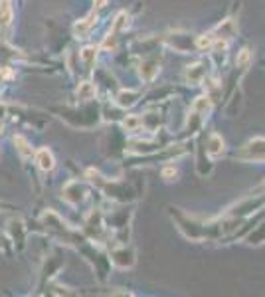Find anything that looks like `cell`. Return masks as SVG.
I'll use <instances>...</instances> for the list:
<instances>
[{
    "mask_svg": "<svg viewBox=\"0 0 265 297\" xmlns=\"http://www.w3.org/2000/svg\"><path fill=\"white\" fill-rule=\"evenodd\" d=\"M235 159L248 163H265V139L255 137L235 153Z\"/></svg>",
    "mask_w": 265,
    "mask_h": 297,
    "instance_id": "1",
    "label": "cell"
},
{
    "mask_svg": "<svg viewBox=\"0 0 265 297\" xmlns=\"http://www.w3.org/2000/svg\"><path fill=\"white\" fill-rule=\"evenodd\" d=\"M127 26H129V14L127 12H119L115 20H113V26H111V32L113 34H121L127 30Z\"/></svg>",
    "mask_w": 265,
    "mask_h": 297,
    "instance_id": "18",
    "label": "cell"
},
{
    "mask_svg": "<svg viewBox=\"0 0 265 297\" xmlns=\"http://www.w3.org/2000/svg\"><path fill=\"white\" fill-rule=\"evenodd\" d=\"M214 36H216V40H230V38H233L235 34H238V26H235V20H226V22H222L216 30H212Z\"/></svg>",
    "mask_w": 265,
    "mask_h": 297,
    "instance_id": "8",
    "label": "cell"
},
{
    "mask_svg": "<svg viewBox=\"0 0 265 297\" xmlns=\"http://www.w3.org/2000/svg\"><path fill=\"white\" fill-rule=\"evenodd\" d=\"M121 125H123V129L127 133H139L142 127V119L139 115H127L123 121H121Z\"/></svg>",
    "mask_w": 265,
    "mask_h": 297,
    "instance_id": "16",
    "label": "cell"
},
{
    "mask_svg": "<svg viewBox=\"0 0 265 297\" xmlns=\"http://www.w3.org/2000/svg\"><path fill=\"white\" fill-rule=\"evenodd\" d=\"M206 155L210 157V159H218V157H222L224 153H226V141L218 135V133H212L210 137H208V141H206Z\"/></svg>",
    "mask_w": 265,
    "mask_h": 297,
    "instance_id": "4",
    "label": "cell"
},
{
    "mask_svg": "<svg viewBox=\"0 0 265 297\" xmlns=\"http://www.w3.org/2000/svg\"><path fill=\"white\" fill-rule=\"evenodd\" d=\"M178 176V168L176 167H166L162 170V179L166 181V183H172V181H176Z\"/></svg>",
    "mask_w": 265,
    "mask_h": 297,
    "instance_id": "23",
    "label": "cell"
},
{
    "mask_svg": "<svg viewBox=\"0 0 265 297\" xmlns=\"http://www.w3.org/2000/svg\"><path fill=\"white\" fill-rule=\"evenodd\" d=\"M248 242H249V244H253V246H259V244H263V242H265V224H261L257 230H253V232L249 234Z\"/></svg>",
    "mask_w": 265,
    "mask_h": 297,
    "instance_id": "21",
    "label": "cell"
},
{
    "mask_svg": "<svg viewBox=\"0 0 265 297\" xmlns=\"http://www.w3.org/2000/svg\"><path fill=\"white\" fill-rule=\"evenodd\" d=\"M97 52H99V48L97 46H85L81 52H79V56H81V62L85 64V68L91 70L93 66H95V60H97Z\"/></svg>",
    "mask_w": 265,
    "mask_h": 297,
    "instance_id": "15",
    "label": "cell"
},
{
    "mask_svg": "<svg viewBox=\"0 0 265 297\" xmlns=\"http://www.w3.org/2000/svg\"><path fill=\"white\" fill-rule=\"evenodd\" d=\"M206 74H208V66H206L204 62H196V64H192V66L186 68V79H188V83H192V85L202 83L204 77H206Z\"/></svg>",
    "mask_w": 265,
    "mask_h": 297,
    "instance_id": "7",
    "label": "cell"
},
{
    "mask_svg": "<svg viewBox=\"0 0 265 297\" xmlns=\"http://www.w3.org/2000/svg\"><path fill=\"white\" fill-rule=\"evenodd\" d=\"M159 60L157 57H146L141 64V77L151 81V79H155V75L159 74Z\"/></svg>",
    "mask_w": 265,
    "mask_h": 297,
    "instance_id": "11",
    "label": "cell"
},
{
    "mask_svg": "<svg viewBox=\"0 0 265 297\" xmlns=\"http://www.w3.org/2000/svg\"><path fill=\"white\" fill-rule=\"evenodd\" d=\"M214 44H216L214 32H206V34L196 38V50H210V48H214Z\"/></svg>",
    "mask_w": 265,
    "mask_h": 297,
    "instance_id": "19",
    "label": "cell"
},
{
    "mask_svg": "<svg viewBox=\"0 0 265 297\" xmlns=\"http://www.w3.org/2000/svg\"><path fill=\"white\" fill-rule=\"evenodd\" d=\"M168 46H172L180 54H188L190 50H196V40H190L188 34H172L168 38Z\"/></svg>",
    "mask_w": 265,
    "mask_h": 297,
    "instance_id": "5",
    "label": "cell"
},
{
    "mask_svg": "<svg viewBox=\"0 0 265 297\" xmlns=\"http://www.w3.org/2000/svg\"><path fill=\"white\" fill-rule=\"evenodd\" d=\"M62 198L71 206H77L83 202L85 198V186L77 181H71L68 185L64 186V192H62Z\"/></svg>",
    "mask_w": 265,
    "mask_h": 297,
    "instance_id": "2",
    "label": "cell"
},
{
    "mask_svg": "<svg viewBox=\"0 0 265 297\" xmlns=\"http://www.w3.org/2000/svg\"><path fill=\"white\" fill-rule=\"evenodd\" d=\"M36 165L40 170L44 172H50L55 168V159H53V153L48 147H42L36 151Z\"/></svg>",
    "mask_w": 265,
    "mask_h": 297,
    "instance_id": "6",
    "label": "cell"
},
{
    "mask_svg": "<svg viewBox=\"0 0 265 297\" xmlns=\"http://www.w3.org/2000/svg\"><path fill=\"white\" fill-rule=\"evenodd\" d=\"M0 133H2V123H0Z\"/></svg>",
    "mask_w": 265,
    "mask_h": 297,
    "instance_id": "26",
    "label": "cell"
},
{
    "mask_svg": "<svg viewBox=\"0 0 265 297\" xmlns=\"http://www.w3.org/2000/svg\"><path fill=\"white\" fill-rule=\"evenodd\" d=\"M12 18H14V14H12L10 0H0V26L2 28H8L12 24Z\"/></svg>",
    "mask_w": 265,
    "mask_h": 297,
    "instance_id": "14",
    "label": "cell"
},
{
    "mask_svg": "<svg viewBox=\"0 0 265 297\" xmlns=\"http://www.w3.org/2000/svg\"><path fill=\"white\" fill-rule=\"evenodd\" d=\"M263 64H265V60H263Z\"/></svg>",
    "mask_w": 265,
    "mask_h": 297,
    "instance_id": "27",
    "label": "cell"
},
{
    "mask_svg": "<svg viewBox=\"0 0 265 297\" xmlns=\"http://www.w3.org/2000/svg\"><path fill=\"white\" fill-rule=\"evenodd\" d=\"M192 111H196L198 115H202L206 119L210 115V111H212V99H210V95H200L194 103H192Z\"/></svg>",
    "mask_w": 265,
    "mask_h": 297,
    "instance_id": "13",
    "label": "cell"
},
{
    "mask_svg": "<svg viewBox=\"0 0 265 297\" xmlns=\"http://www.w3.org/2000/svg\"><path fill=\"white\" fill-rule=\"evenodd\" d=\"M249 66H251V52H249L248 48H244L238 57H235V68H240L242 72H246Z\"/></svg>",
    "mask_w": 265,
    "mask_h": 297,
    "instance_id": "20",
    "label": "cell"
},
{
    "mask_svg": "<svg viewBox=\"0 0 265 297\" xmlns=\"http://www.w3.org/2000/svg\"><path fill=\"white\" fill-rule=\"evenodd\" d=\"M111 261L117 265V268H121V270H127V268H133L135 265V250L131 248V246H121V248H117V250H113V254H111Z\"/></svg>",
    "mask_w": 265,
    "mask_h": 297,
    "instance_id": "3",
    "label": "cell"
},
{
    "mask_svg": "<svg viewBox=\"0 0 265 297\" xmlns=\"http://www.w3.org/2000/svg\"><path fill=\"white\" fill-rule=\"evenodd\" d=\"M14 145H16V151L20 153V157L22 159H30L32 155H34V148L30 147V143L24 139V137H14Z\"/></svg>",
    "mask_w": 265,
    "mask_h": 297,
    "instance_id": "17",
    "label": "cell"
},
{
    "mask_svg": "<svg viewBox=\"0 0 265 297\" xmlns=\"http://www.w3.org/2000/svg\"><path fill=\"white\" fill-rule=\"evenodd\" d=\"M97 24V14L95 12H91L87 18H83V20H79L75 26H73V34L77 38H85L91 32V28Z\"/></svg>",
    "mask_w": 265,
    "mask_h": 297,
    "instance_id": "9",
    "label": "cell"
},
{
    "mask_svg": "<svg viewBox=\"0 0 265 297\" xmlns=\"http://www.w3.org/2000/svg\"><path fill=\"white\" fill-rule=\"evenodd\" d=\"M12 77V72L8 68H0V79H10Z\"/></svg>",
    "mask_w": 265,
    "mask_h": 297,
    "instance_id": "24",
    "label": "cell"
},
{
    "mask_svg": "<svg viewBox=\"0 0 265 297\" xmlns=\"http://www.w3.org/2000/svg\"><path fill=\"white\" fill-rule=\"evenodd\" d=\"M139 97H141V93L139 92H133V90H123V92L117 93V97H115V103L119 105V107H133L137 101H139Z\"/></svg>",
    "mask_w": 265,
    "mask_h": 297,
    "instance_id": "10",
    "label": "cell"
},
{
    "mask_svg": "<svg viewBox=\"0 0 265 297\" xmlns=\"http://www.w3.org/2000/svg\"><path fill=\"white\" fill-rule=\"evenodd\" d=\"M95 85L91 83V81H81L79 85H77V92H75V97H77V101L79 103H87L91 101L93 97H95Z\"/></svg>",
    "mask_w": 265,
    "mask_h": 297,
    "instance_id": "12",
    "label": "cell"
},
{
    "mask_svg": "<svg viewBox=\"0 0 265 297\" xmlns=\"http://www.w3.org/2000/svg\"><path fill=\"white\" fill-rule=\"evenodd\" d=\"M93 4H95V10H101L107 6V0H93Z\"/></svg>",
    "mask_w": 265,
    "mask_h": 297,
    "instance_id": "25",
    "label": "cell"
},
{
    "mask_svg": "<svg viewBox=\"0 0 265 297\" xmlns=\"http://www.w3.org/2000/svg\"><path fill=\"white\" fill-rule=\"evenodd\" d=\"M117 38H119V34H109V36L103 40V44H101V48L105 50V52H113L115 48H117Z\"/></svg>",
    "mask_w": 265,
    "mask_h": 297,
    "instance_id": "22",
    "label": "cell"
}]
</instances>
